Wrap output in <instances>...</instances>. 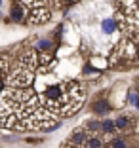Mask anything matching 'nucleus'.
<instances>
[{
    "label": "nucleus",
    "mask_w": 139,
    "mask_h": 148,
    "mask_svg": "<svg viewBox=\"0 0 139 148\" xmlns=\"http://www.w3.org/2000/svg\"><path fill=\"white\" fill-rule=\"evenodd\" d=\"M114 131H116L114 120H105V122H101V133H105V135H113Z\"/></svg>",
    "instance_id": "nucleus-11"
},
{
    "label": "nucleus",
    "mask_w": 139,
    "mask_h": 148,
    "mask_svg": "<svg viewBox=\"0 0 139 148\" xmlns=\"http://www.w3.org/2000/svg\"><path fill=\"white\" fill-rule=\"evenodd\" d=\"M107 148H130V143L124 137H114L113 140H107Z\"/></svg>",
    "instance_id": "nucleus-9"
},
{
    "label": "nucleus",
    "mask_w": 139,
    "mask_h": 148,
    "mask_svg": "<svg viewBox=\"0 0 139 148\" xmlns=\"http://www.w3.org/2000/svg\"><path fill=\"white\" fill-rule=\"evenodd\" d=\"M114 125H116V131L128 133V131H131V127H133V116H130V114H120V116L114 120Z\"/></svg>",
    "instance_id": "nucleus-5"
},
{
    "label": "nucleus",
    "mask_w": 139,
    "mask_h": 148,
    "mask_svg": "<svg viewBox=\"0 0 139 148\" xmlns=\"http://www.w3.org/2000/svg\"><path fill=\"white\" fill-rule=\"evenodd\" d=\"M10 76V57H0V93L6 89Z\"/></svg>",
    "instance_id": "nucleus-4"
},
{
    "label": "nucleus",
    "mask_w": 139,
    "mask_h": 148,
    "mask_svg": "<svg viewBox=\"0 0 139 148\" xmlns=\"http://www.w3.org/2000/svg\"><path fill=\"white\" fill-rule=\"evenodd\" d=\"M10 17L15 23H27V8L19 0H12V8H10Z\"/></svg>",
    "instance_id": "nucleus-2"
},
{
    "label": "nucleus",
    "mask_w": 139,
    "mask_h": 148,
    "mask_svg": "<svg viewBox=\"0 0 139 148\" xmlns=\"http://www.w3.org/2000/svg\"><path fill=\"white\" fill-rule=\"evenodd\" d=\"M84 148H107V140L101 135H90Z\"/></svg>",
    "instance_id": "nucleus-6"
},
{
    "label": "nucleus",
    "mask_w": 139,
    "mask_h": 148,
    "mask_svg": "<svg viewBox=\"0 0 139 148\" xmlns=\"http://www.w3.org/2000/svg\"><path fill=\"white\" fill-rule=\"evenodd\" d=\"M50 17H52L50 8H38L27 12V23L29 25H44V23L50 21Z\"/></svg>",
    "instance_id": "nucleus-1"
},
{
    "label": "nucleus",
    "mask_w": 139,
    "mask_h": 148,
    "mask_svg": "<svg viewBox=\"0 0 139 148\" xmlns=\"http://www.w3.org/2000/svg\"><path fill=\"white\" fill-rule=\"evenodd\" d=\"M113 110V105H111V101L107 97H99L91 103V112L93 114H99V116H105V114H109Z\"/></svg>",
    "instance_id": "nucleus-3"
},
{
    "label": "nucleus",
    "mask_w": 139,
    "mask_h": 148,
    "mask_svg": "<svg viewBox=\"0 0 139 148\" xmlns=\"http://www.w3.org/2000/svg\"><path fill=\"white\" fill-rule=\"evenodd\" d=\"M126 101L130 103L131 106H137V103H139V89L130 87V89H128V93H126Z\"/></svg>",
    "instance_id": "nucleus-10"
},
{
    "label": "nucleus",
    "mask_w": 139,
    "mask_h": 148,
    "mask_svg": "<svg viewBox=\"0 0 139 148\" xmlns=\"http://www.w3.org/2000/svg\"><path fill=\"white\" fill-rule=\"evenodd\" d=\"M101 29H103L105 34H113V32L116 31V19L114 17H105L103 21H101Z\"/></svg>",
    "instance_id": "nucleus-8"
},
{
    "label": "nucleus",
    "mask_w": 139,
    "mask_h": 148,
    "mask_svg": "<svg viewBox=\"0 0 139 148\" xmlns=\"http://www.w3.org/2000/svg\"><path fill=\"white\" fill-rule=\"evenodd\" d=\"M19 2L27 8V12L38 10V8H48V0H19Z\"/></svg>",
    "instance_id": "nucleus-7"
},
{
    "label": "nucleus",
    "mask_w": 139,
    "mask_h": 148,
    "mask_svg": "<svg viewBox=\"0 0 139 148\" xmlns=\"http://www.w3.org/2000/svg\"><path fill=\"white\" fill-rule=\"evenodd\" d=\"M86 131L88 133H93V135H95V131H101V122L99 120H90V122L86 123Z\"/></svg>",
    "instance_id": "nucleus-12"
}]
</instances>
